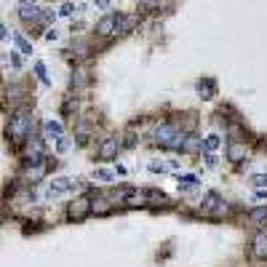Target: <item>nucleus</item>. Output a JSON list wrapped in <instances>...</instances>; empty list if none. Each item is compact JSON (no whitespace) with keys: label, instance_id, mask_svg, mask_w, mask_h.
I'll return each instance as SVG.
<instances>
[{"label":"nucleus","instance_id":"obj_7","mask_svg":"<svg viewBox=\"0 0 267 267\" xmlns=\"http://www.w3.org/2000/svg\"><path fill=\"white\" fill-rule=\"evenodd\" d=\"M118 150H120V145H118V139H112V137H107V139L99 142V158H102V160L118 158Z\"/></svg>","mask_w":267,"mask_h":267},{"label":"nucleus","instance_id":"obj_14","mask_svg":"<svg viewBox=\"0 0 267 267\" xmlns=\"http://www.w3.org/2000/svg\"><path fill=\"white\" fill-rule=\"evenodd\" d=\"M251 222H254L256 227H267V206L251 208Z\"/></svg>","mask_w":267,"mask_h":267},{"label":"nucleus","instance_id":"obj_12","mask_svg":"<svg viewBox=\"0 0 267 267\" xmlns=\"http://www.w3.org/2000/svg\"><path fill=\"white\" fill-rule=\"evenodd\" d=\"M227 158H230L233 163H241V160L246 158V145H241V142H230V145H227Z\"/></svg>","mask_w":267,"mask_h":267},{"label":"nucleus","instance_id":"obj_24","mask_svg":"<svg viewBox=\"0 0 267 267\" xmlns=\"http://www.w3.org/2000/svg\"><path fill=\"white\" fill-rule=\"evenodd\" d=\"M35 72H37V78H40V80H46V83H49V78H46V67H43L40 62L35 64Z\"/></svg>","mask_w":267,"mask_h":267},{"label":"nucleus","instance_id":"obj_10","mask_svg":"<svg viewBox=\"0 0 267 267\" xmlns=\"http://www.w3.org/2000/svg\"><path fill=\"white\" fill-rule=\"evenodd\" d=\"M72 187H75V179L59 176V179H54V182H51L49 193H51V195H62V193H67V190H72Z\"/></svg>","mask_w":267,"mask_h":267},{"label":"nucleus","instance_id":"obj_20","mask_svg":"<svg viewBox=\"0 0 267 267\" xmlns=\"http://www.w3.org/2000/svg\"><path fill=\"white\" fill-rule=\"evenodd\" d=\"M94 176H97L99 182H112V179H115V174H112V171H107V168H99Z\"/></svg>","mask_w":267,"mask_h":267},{"label":"nucleus","instance_id":"obj_8","mask_svg":"<svg viewBox=\"0 0 267 267\" xmlns=\"http://www.w3.org/2000/svg\"><path fill=\"white\" fill-rule=\"evenodd\" d=\"M24 160H27V166H40V163H43V142H40V139H35L32 145H30Z\"/></svg>","mask_w":267,"mask_h":267},{"label":"nucleus","instance_id":"obj_9","mask_svg":"<svg viewBox=\"0 0 267 267\" xmlns=\"http://www.w3.org/2000/svg\"><path fill=\"white\" fill-rule=\"evenodd\" d=\"M251 254L256 259H267V233H259L251 241Z\"/></svg>","mask_w":267,"mask_h":267},{"label":"nucleus","instance_id":"obj_2","mask_svg":"<svg viewBox=\"0 0 267 267\" xmlns=\"http://www.w3.org/2000/svg\"><path fill=\"white\" fill-rule=\"evenodd\" d=\"M88 214H94V200L88 195H80L67 203V216L72 219V222H80V219H85Z\"/></svg>","mask_w":267,"mask_h":267},{"label":"nucleus","instance_id":"obj_21","mask_svg":"<svg viewBox=\"0 0 267 267\" xmlns=\"http://www.w3.org/2000/svg\"><path fill=\"white\" fill-rule=\"evenodd\" d=\"M198 179L193 174H185V176H179V187H190V185H195Z\"/></svg>","mask_w":267,"mask_h":267},{"label":"nucleus","instance_id":"obj_27","mask_svg":"<svg viewBox=\"0 0 267 267\" xmlns=\"http://www.w3.org/2000/svg\"><path fill=\"white\" fill-rule=\"evenodd\" d=\"M112 3V0H97V8H107Z\"/></svg>","mask_w":267,"mask_h":267},{"label":"nucleus","instance_id":"obj_17","mask_svg":"<svg viewBox=\"0 0 267 267\" xmlns=\"http://www.w3.org/2000/svg\"><path fill=\"white\" fill-rule=\"evenodd\" d=\"M134 24H137V16H123L120 14V24H118V35H126L134 30Z\"/></svg>","mask_w":267,"mask_h":267},{"label":"nucleus","instance_id":"obj_23","mask_svg":"<svg viewBox=\"0 0 267 267\" xmlns=\"http://www.w3.org/2000/svg\"><path fill=\"white\" fill-rule=\"evenodd\" d=\"M160 3H163V0H142V6H145V8H150V11H155V8H160Z\"/></svg>","mask_w":267,"mask_h":267},{"label":"nucleus","instance_id":"obj_11","mask_svg":"<svg viewBox=\"0 0 267 267\" xmlns=\"http://www.w3.org/2000/svg\"><path fill=\"white\" fill-rule=\"evenodd\" d=\"M147 193V206H171V200H168V195L166 193H160V190H145Z\"/></svg>","mask_w":267,"mask_h":267},{"label":"nucleus","instance_id":"obj_13","mask_svg":"<svg viewBox=\"0 0 267 267\" xmlns=\"http://www.w3.org/2000/svg\"><path fill=\"white\" fill-rule=\"evenodd\" d=\"M43 134L49 139H62L64 137V128H62V123H56V120H46L43 123Z\"/></svg>","mask_w":267,"mask_h":267},{"label":"nucleus","instance_id":"obj_3","mask_svg":"<svg viewBox=\"0 0 267 267\" xmlns=\"http://www.w3.org/2000/svg\"><path fill=\"white\" fill-rule=\"evenodd\" d=\"M179 137V131L171 126V123H160V126L152 131V145L155 147H166V150H171V145H174V139Z\"/></svg>","mask_w":267,"mask_h":267},{"label":"nucleus","instance_id":"obj_16","mask_svg":"<svg viewBox=\"0 0 267 267\" xmlns=\"http://www.w3.org/2000/svg\"><path fill=\"white\" fill-rule=\"evenodd\" d=\"M112 211V198H97L94 200V214H110Z\"/></svg>","mask_w":267,"mask_h":267},{"label":"nucleus","instance_id":"obj_18","mask_svg":"<svg viewBox=\"0 0 267 267\" xmlns=\"http://www.w3.org/2000/svg\"><path fill=\"white\" fill-rule=\"evenodd\" d=\"M14 40L19 43V49H22V54H32V46H30V40H27V37H22V35H14Z\"/></svg>","mask_w":267,"mask_h":267},{"label":"nucleus","instance_id":"obj_19","mask_svg":"<svg viewBox=\"0 0 267 267\" xmlns=\"http://www.w3.org/2000/svg\"><path fill=\"white\" fill-rule=\"evenodd\" d=\"M219 147V137L216 134H211V137H206V142H203V150L206 152H211V150H216Z\"/></svg>","mask_w":267,"mask_h":267},{"label":"nucleus","instance_id":"obj_6","mask_svg":"<svg viewBox=\"0 0 267 267\" xmlns=\"http://www.w3.org/2000/svg\"><path fill=\"white\" fill-rule=\"evenodd\" d=\"M118 24H120V14H107L102 19V22L97 24V35H118Z\"/></svg>","mask_w":267,"mask_h":267},{"label":"nucleus","instance_id":"obj_1","mask_svg":"<svg viewBox=\"0 0 267 267\" xmlns=\"http://www.w3.org/2000/svg\"><path fill=\"white\" fill-rule=\"evenodd\" d=\"M30 131H32V118L27 115V112H16L11 118V123H8V137L14 142H22Z\"/></svg>","mask_w":267,"mask_h":267},{"label":"nucleus","instance_id":"obj_4","mask_svg":"<svg viewBox=\"0 0 267 267\" xmlns=\"http://www.w3.org/2000/svg\"><path fill=\"white\" fill-rule=\"evenodd\" d=\"M200 211L206 216H225L227 203H225V198H219L216 193H206V198L200 200Z\"/></svg>","mask_w":267,"mask_h":267},{"label":"nucleus","instance_id":"obj_25","mask_svg":"<svg viewBox=\"0 0 267 267\" xmlns=\"http://www.w3.org/2000/svg\"><path fill=\"white\" fill-rule=\"evenodd\" d=\"M67 147H70V142H67L64 137H62V139H56V152H64Z\"/></svg>","mask_w":267,"mask_h":267},{"label":"nucleus","instance_id":"obj_5","mask_svg":"<svg viewBox=\"0 0 267 267\" xmlns=\"http://www.w3.org/2000/svg\"><path fill=\"white\" fill-rule=\"evenodd\" d=\"M19 19H22V22H40L43 11L35 0H22V3H19Z\"/></svg>","mask_w":267,"mask_h":267},{"label":"nucleus","instance_id":"obj_22","mask_svg":"<svg viewBox=\"0 0 267 267\" xmlns=\"http://www.w3.org/2000/svg\"><path fill=\"white\" fill-rule=\"evenodd\" d=\"M166 168H168V166L160 163V160H152V163H150V171H155V174H163Z\"/></svg>","mask_w":267,"mask_h":267},{"label":"nucleus","instance_id":"obj_26","mask_svg":"<svg viewBox=\"0 0 267 267\" xmlns=\"http://www.w3.org/2000/svg\"><path fill=\"white\" fill-rule=\"evenodd\" d=\"M254 185L264 187V185H267V174H256V176H254Z\"/></svg>","mask_w":267,"mask_h":267},{"label":"nucleus","instance_id":"obj_15","mask_svg":"<svg viewBox=\"0 0 267 267\" xmlns=\"http://www.w3.org/2000/svg\"><path fill=\"white\" fill-rule=\"evenodd\" d=\"M128 208H139V206H147V193H137V190H131V195L126 200Z\"/></svg>","mask_w":267,"mask_h":267}]
</instances>
